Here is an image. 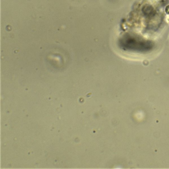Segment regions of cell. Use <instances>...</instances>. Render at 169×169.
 <instances>
[{
    "mask_svg": "<svg viewBox=\"0 0 169 169\" xmlns=\"http://www.w3.org/2000/svg\"><path fill=\"white\" fill-rule=\"evenodd\" d=\"M143 11L144 12V14L149 15H150L151 13H152L153 11V8L149 5L144 6L143 9Z\"/></svg>",
    "mask_w": 169,
    "mask_h": 169,
    "instance_id": "6da1fadb",
    "label": "cell"
},
{
    "mask_svg": "<svg viewBox=\"0 0 169 169\" xmlns=\"http://www.w3.org/2000/svg\"><path fill=\"white\" fill-rule=\"evenodd\" d=\"M166 12L169 15V5L166 8Z\"/></svg>",
    "mask_w": 169,
    "mask_h": 169,
    "instance_id": "7a4b0ae2",
    "label": "cell"
}]
</instances>
